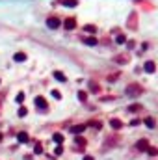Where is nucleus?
<instances>
[{
	"mask_svg": "<svg viewBox=\"0 0 158 160\" xmlns=\"http://www.w3.org/2000/svg\"><path fill=\"white\" fill-rule=\"evenodd\" d=\"M141 93H143V87H141L140 84H128V86H127V95L138 97V95H141Z\"/></svg>",
	"mask_w": 158,
	"mask_h": 160,
	"instance_id": "nucleus-1",
	"label": "nucleus"
},
{
	"mask_svg": "<svg viewBox=\"0 0 158 160\" xmlns=\"http://www.w3.org/2000/svg\"><path fill=\"white\" fill-rule=\"evenodd\" d=\"M47 26H49L50 30H56V28L61 26V20H60L58 17H49V19H47Z\"/></svg>",
	"mask_w": 158,
	"mask_h": 160,
	"instance_id": "nucleus-2",
	"label": "nucleus"
},
{
	"mask_svg": "<svg viewBox=\"0 0 158 160\" xmlns=\"http://www.w3.org/2000/svg\"><path fill=\"white\" fill-rule=\"evenodd\" d=\"M63 28H65V30H75V28H76V19H75V17H67V19L63 20Z\"/></svg>",
	"mask_w": 158,
	"mask_h": 160,
	"instance_id": "nucleus-3",
	"label": "nucleus"
},
{
	"mask_svg": "<svg viewBox=\"0 0 158 160\" xmlns=\"http://www.w3.org/2000/svg\"><path fill=\"white\" fill-rule=\"evenodd\" d=\"M35 106H39L41 110H45V108L49 106V102H47V99H45V97H35Z\"/></svg>",
	"mask_w": 158,
	"mask_h": 160,
	"instance_id": "nucleus-4",
	"label": "nucleus"
},
{
	"mask_svg": "<svg viewBox=\"0 0 158 160\" xmlns=\"http://www.w3.org/2000/svg\"><path fill=\"white\" fill-rule=\"evenodd\" d=\"M136 24H138V15L132 11V13H130V19H128V28H134Z\"/></svg>",
	"mask_w": 158,
	"mask_h": 160,
	"instance_id": "nucleus-5",
	"label": "nucleus"
},
{
	"mask_svg": "<svg viewBox=\"0 0 158 160\" xmlns=\"http://www.w3.org/2000/svg\"><path fill=\"white\" fill-rule=\"evenodd\" d=\"M136 149H138V151H147V149H149V142H147V140H140V142L136 143Z\"/></svg>",
	"mask_w": 158,
	"mask_h": 160,
	"instance_id": "nucleus-6",
	"label": "nucleus"
},
{
	"mask_svg": "<svg viewBox=\"0 0 158 160\" xmlns=\"http://www.w3.org/2000/svg\"><path fill=\"white\" fill-rule=\"evenodd\" d=\"M86 130V125H75V127H71V132L73 134H82Z\"/></svg>",
	"mask_w": 158,
	"mask_h": 160,
	"instance_id": "nucleus-7",
	"label": "nucleus"
},
{
	"mask_svg": "<svg viewBox=\"0 0 158 160\" xmlns=\"http://www.w3.org/2000/svg\"><path fill=\"white\" fill-rule=\"evenodd\" d=\"M82 41H84V43H86V45H89V47H95V45H97V43H99V41H97V39H95V37H93V35H91V37H84V39H82Z\"/></svg>",
	"mask_w": 158,
	"mask_h": 160,
	"instance_id": "nucleus-8",
	"label": "nucleus"
},
{
	"mask_svg": "<svg viewBox=\"0 0 158 160\" xmlns=\"http://www.w3.org/2000/svg\"><path fill=\"white\" fill-rule=\"evenodd\" d=\"M17 140H19L20 143H26L30 138H28V134H26V132H19V134H17Z\"/></svg>",
	"mask_w": 158,
	"mask_h": 160,
	"instance_id": "nucleus-9",
	"label": "nucleus"
},
{
	"mask_svg": "<svg viewBox=\"0 0 158 160\" xmlns=\"http://www.w3.org/2000/svg\"><path fill=\"white\" fill-rule=\"evenodd\" d=\"M65 8H76L78 6V0H63V2H61Z\"/></svg>",
	"mask_w": 158,
	"mask_h": 160,
	"instance_id": "nucleus-10",
	"label": "nucleus"
},
{
	"mask_svg": "<svg viewBox=\"0 0 158 160\" xmlns=\"http://www.w3.org/2000/svg\"><path fill=\"white\" fill-rule=\"evenodd\" d=\"M145 71H147V73H154V71H156L154 61H145Z\"/></svg>",
	"mask_w": 158,
	"mask_h": 160,
	"instance_id": "nucleus-11",
	"label": "nucleus"
},
{
	"mask_svg": "<svg viewBox=\"0 0 158 160\" xmlns=\"http://www.w3.org/2000/svg\"><path fill=\"white\" fill-rule=\"evenodd\" d=\"M110 127H112V128H116V130H119V128L123 127V123H121L119 119H112V121H110Z\"/></svg>",
	"mask_w": 158,
	"mask_h": 160,
	"instance_id": "nucleus-12",
	"label": "nucleus"
},
{
	"mask_svg": "<svg viewBox=\"0 0 158 160\" xmlns=\"http://www.w3.org/2000/svg\"><path fill=\"white\" fill-rule=\"evenodd\" d=\"M13 60H15V61H24V60H26V54H24V52H17V54L13 56Z\"/></svg>",
	"mask_w": 158,
	"mask_h": 160,
	"instance_id": "nucleus-13",
	"label": "nucleus"
},
{
	"mask_svg": "<svg viewBox=\"0 0 158 160\" xmlns=\"http://www.w3.org/2000/svg\"><path fill=\"white\" fill-rule=\"evenodd\" d=\"M89 89H93V93H99V84L89 80Z\"/></svg>",
	"mask_w": 158,
	"mask_h": 160,
	"instance_id": "nucleus-14",
	"label": "nucleus"
},
{
	"mask_svg": "<svg viewBox=\"0 0 158 160\" xmlns=\"http://www.w3.org/2000/svg\"><path fill=\"white\" fill-rule=\"evenodd\" d=\"M52 138H54V142H56V143H63V136H61L60 132H56V134L52 136Z\"/></svg>",
	"mask_w": 158,
	"mask_h": 160,
	"instance_id": "nucleus-15",
	"label": "nucleus"
},
{
	"mask_svg": "<svg viewBox=\"0 0 158 160\" xmlns=\"http://www.w3.org/2000/svg\"><path fill=\"white\" fill-rule=\"evenodd\" d=\"M116 41H117L119 45H123V43H127V35H125V34H119V35L116 37Z\"/></svg>",
	"mask_w": 158,
	"mask_h": 160,
	"instance_id": "nucleus-16",
	"label": "nucleus"
},
{
	"mask_svg": "<svg viewBox=\"0 0 158 160\" xmlns=\"http://www.w3.org/2000/svg\"><path fill=\"white\" fill-rule=\"evenodd\" d=\"M54 78H56V80H61V82H65V80H67V78H65V75H63V73H60V71H56V73H54Z\"/></svg>",
	"mask_w": 158,
	"mask_h": 160,
	"instance_id": "nucleus-17",
	"label": "nucleus"
},
{
	"mask_svg": "<svg viewBox=\"0 0 158 160\" xmlns=\"http://www.w3.org/2000/svg\"><path fill=\"white\" fill-rule=\"evenodd\" d=\"M127 60H128V56H127V54H123V56H117V58H116V61H117V63H127Z\"/></svg>",
	"mask_w": 158,
	"mask_h": 160,
	"instance_id": "nucleus-18",
	"label": "nucleus"
},
{
	"mask_svg": "<svg viewBox=\"0 0 158 160\" xmlns=\"http://www.w3.org/2000/svg\"><path fill=\"white\" fill-rule=\"evenodd\" d=\"M145 125H147L149 128H152V127H154L156 123H154V119H152V117H147V119H145Z\"/></svg>",
	"mask_w": 158,
	"mask_h": 160,
	"instance_id": "nucleus-19",
	"label": "nucleus"
},
{
	"mask_svg": "<svg viewBox=\"0 0 158 160\" xmlns=\"http://www.w3.org/2000/svg\"><path fill=\"white\" fill-rule=\"evenodd\" d=\"M84 30H86V32H89V34H93V32H95L97 28H95L93 24H86V26H84Z\"/></svg>",
	"mask_w": 158,
	"mask_h": 160,
	"instance_id": "nucleus-20",
	"label": "nucleus"
},
{
	"mask_svg": "<svg viewBox=\"0 0 158 160\" xmlns=\"http://www.w3.org/2000/svg\"><path fill=\"white\" fill-rule=\"evenodd\" d=\"M147 153H149V154H152V156H156V154H158V149H156V147H149V149H147Z\"/></svg>",
	"mask_w": 158,
	"mask_h": 160,
	"instance_id": "nucleus-21",
	"label": "nucleus"
},
{
	"mask_svg": "<svg viewBox=\"0 0 158 160\" xmlns=\"http://www.w3.org/2000/svg\"><path fill=\"white\" fill-rule=\"evenodd\" d=\"M78 99H80L82 102H84V101L87 99V95H86V91H78Z\"/></svg>",
	"mask_w": 158,
	"mask_h": 160,
	"instance_id": "nucleus-22",
	"label": "nucleus"
},
{
	"mask_svg": "<svg viewBox=\"0 0 158 160\" xmlns=\"http://www.w3.org/2000/svg\"><path fill=\"white\" fill-rule=\"evenodd\" d=\"M128 110H130V112H138V110H141V104H132Z\"/></svg>",
	"mask_w": 158,
	"mask_h": 160,
	"instance_id": "nucleus-23",
	"label": "nucleus"
},
{
	"mask_svg": "<svg viewBox=\"0 0 158 160\" xmlns=\"http://www.w3.org/2000/svg\"><path fill=\"white\" fill-rule=\"evenodd\" d=\"M19 116H20V117H24V116H26V108H24V106H20V108H19Z\"/></svg>",
	"mask_w": 158,
	"mask_h": 160,
	"instance_id": "nucleus-24",
	"label": "nucleus"
},
{
	"mask_svg": "<svg viewBox=\"0 0 158 160\" xmlns=\"http://www.w3.org/2000/svg\"><path fill=\"white\" fill-rule=\"evenodd\" d=\"M35 153H37V154H41V153H43V147H41V143H35Z\"/></svg>",
	"mask_w": 158,
	"mask_h": 160,
	"instance_id": "nucleus-25",
	"label": "nucleus"
},
{
	"mask_svg": "<svg viewBox=\"0 0 158 160\" xmlns=\"http://www.w3.org/2000/svg\"><path fill=\"white\" fill-rule=\"evenodd\" d=\"M52 95H54V99H60V97H61V93H60L58 89H54V91H52Z\"/></svg>",
	"mask_w": 158,
	"mask_h": 160,
	"instance_id": "nucleus-26",
	"label": "nucleus"
},
{
	"mask_svg": "<svg viewBox=\"0 0 158 160\" xmlns=\"http://www.w3.org/2000/svg\"><path fill=\"white\" fill-rule=\"evenodd\" d=\"M127 45H128V49H134V47H136V43H134L132 39H130V41H127Z\"/></svg>",
	"mask_w": 158,
	"mask_h": 160,
	"instance_id": "nucleus-27",
	"label": "nucleus"
},
{
	"mask_svg": "<svg viewBox=\"0 0 158 160\" xmlns=\"http://www.w3.org/2000/svg\"><path fill=\"white\" fill-rule=\"evenodd\" d=\"M76 143H78L80 147H84V143H86V142H84V138H76Z\"/></svg>",
	"mask_w": 158,
	"mask_h": 160,
	"instance_id": "nucleus-28",
	"label": "nucleus"
},
{
	"mask_svg": "<svg viewBox=\"0 0 158 160\" xmlns=\"http://www.w3.org/2000/svg\"><path fill=\"white\" fill-rule=\"evenodd\" d=\"M54 153H56V154H61V153H63V147H61V145H58V147H56V151H54Z\"/></svg>",
	"mask_w": 158,
	"mask_h": 160,
	"instance_id": "nucleus-29",
	"label": "nucleus"
},
{
	"mask_svg": "<svg viewBox=\"0 0 158 160\" xmlns=\"http://www.w3.org/2000/svg\"><path fill=\"white\" fill-rule=\"evenodd\" d=\"M17 101H19V102L24 101V93H19V95H17Z\"/></svg>",
	"mask_w": 158,
	"mask_h": 160,
	"instance_id": "nucleus-30",
	"label": "nucleus"
},
{
	"mask_svg": "<svg viewBox=\"0 0 158 160\" xmlns=\"http://www.w3.org/2000/svg\"><path fill=\"white\" fill-rule=\"evenodd\" d=\"M84 160H93V156H84Z\"/></svg>",
	"mask_w": 158,
	"mask_h": 160,
	"instance_id": "nucleus-31",
	"label": "nucleus"
},
{
	"mask_svg": "<svg viewBox=\"0 0 158 160\" xmlns=\"http://www.w3.org/2000/svg\"><path fill=\"white\" fill-rule=\"evenodd\" d=\"M0 142H2V134H0Z\"/></svg>",
	"mask_w": 158,
	"mask_h": 160,
	"instance_id": "nucleus-32",
	"label": "nucleus"
}]
</instances>
